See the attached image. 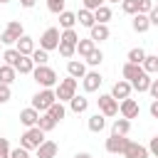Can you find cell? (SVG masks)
<instances>
[{"label": "cell", "mask_w": 158, "mask_h": 158, "mask_svg": "<svg viewBox=\"0 0 158 158\" xmlns=\"http://www.w3.org/2000/svg\"><path fill=\"white\" fill-rule=\"evenodd\" d=\"M32 79H35L42 89H52V86H57V84H59L57 72H54L52 67H47V64H37V67H35V72H32Z\"/></svg>", "instance_id": "1"}, {"label": "cell", "mask_w": 158, "mask_h": 158, "mask_svg": "<svg viewBox=\"0 0 158 158\" xmlns=\"http://www.w3.org/2000/svg\"><path fill=\"white\" fill-rule=\"evenodd\" d=\"M44 141H47V138H44V131H42L40 126H32V128H27V131L20 136V146L27 148V151H37Z\"/></svg>", "instance_id": "2"}, {"label": "cell", "mask_w": 158, "mask_h": 158, "mask_svg": "<svg viewBox=\"0 0 158 158\" xmlns=\"http://www.w3.org/2000/svg\"><path fill=\"white\" fill-rule=\"evenodd\" d=\"M54 101H59L54 89H40V91L32 96V104H30V106H35L40 114H44V111H47V109H49Z\"/></svg>", "instance_id": "3"}, {"label": "cell", "mask_w": 158, "mask_h": 158, "mask_svg": "<svg viewBox=\"0 0 158 158\" xmlns=\"http://www.w3.org/2000/svg\"><path fill=\"white\" fill-rule=\"evenodd\" d=\"M22 35H25V27H22V22H20V20H12V22H7V27L2 30V35H0V42H2V44H7V47H15V42H17Z\"/></svg>", "instance_id": "4"}, {"label": "cell", "mask_w": 158, "mask_h": 158, "mask_svg": "<svg viewBox=\"0 0 158 158\" xmlns=\"http://www.w3.org/2000/svg\"><path fill=\"white\" fill-rule=\"evenodd\" d=\"M77 89H79V79H74V77L59 79V84L54 86V91H57V99H59V101H72V96L77 94Z\"/></svg>", "instance_id": "5"}, {"label": "cell", "mask_w": 158, "mask_h": 158, "mask_svg": "<svg viewBox=\"0 0 158 158\" xmlns=\"http://www.w3.org/2000/svg\"><path fill=\"white\" fill-rule=\"evenodd\" d=\"M59 40H62L59 27H47V30L42 32V37H40V47H42V49H47V52H52V49H57V47H59Z\"/></svg>", "instance_id": "6"}, {"label": "cell", "mask_w": 158, "mask_h": 158, "mask_svg": "<svg viewBox=\"0 0 158 158\" xmlns=\"http://www.w3.org/2000/svg\"><path fill=\"white\" fill-rule=\"evenodd\" d=\"M96 104H99V111H101L106 118H111V116H116V114H118V101H116L111 94H99Z\"/></svg>", "instance_id": "7"}, {"label": "cell", "mask_w": 158, "mask_h": 158, "mask_svg": "<svg viewBox=\"0 0 158 158\" xmlns=\"http://www.w3.org/2000/svg\"><path fill=\"white\" fill-rule=\"evenodd\" d=\"M128 141L131 138H126V136H116V133H111L109 138H106V143H104V148H106V153H111V156H123V151H126V146H128Z\"/></svg>", "instance_id": "8"}, {"label": "cell", "mask_w": 158, "mask_h": 158, "mask_svg": "<svg viewBox=\"0 0 158 158\" xmlns=\"http://www.w3.org/2000/svg\"><path fill=\"white\" fill-rule=\"evenodd\" d=\"M118 114H121L123 118H128V121H131V118H136V116L141 114V106H138V101H136V99H131V96H128V99L118 101Z\"/></svg>", "instance_id": "9"}, {"label": "cell", "mask_w": 158, "mask_h": 158, "mask_svg": "<svg viewBox=\"0 0 158 158\" xmlns=\"http://www.w3.org/2000/svg\"><path fill=\"white\" fill-rule=\"evenodd\" d=\"M101 81H104V77H101V74L94 69V72H86V74H84V79H81V86H84V91H86V94H91V91H99Z\"/></svg>", "instance_id": "10"}, {"label": "cell", "mask_w": 158, "mask_h": 158, "mask_svg": "<svg viewBox=\"0 0 158 158\" xmlns=\"http://www.w3.org/2000/svg\"><path fill=\"white\" fill-rule=\"evenodd\" d=\"M131 91H133V86H131V81H126V79H118V81L111 86V96H114L116 101H118V99H121V101L128 99Z\"/></svg>", "instance_id": "11"}, {"label": "cell", "mask_w": 158, "mask_h": 158, "mask_svg": "<svg viewBox=\"0 0 158 158\" xmlns=\"http://www.w3.org/2000/svg\"><path fill=\"white\" fill-rule=\"evenodd\" d=\"M148 156H151L148 146H141V143H136V141H128V146H126V151H123V158H148Z\"/></svg>", "instance_id": "12"}, {"label": "cell", "mask_w": 158, "mask_h": 158, "mask_svg": "<svg viewBox=\"0 0 158 158\" xmlns=\"http://www.w3.org/2000/svg\"><path fill=\"white\" fill-rule=\"evenodd\" d=\"M121 74H123V79H126V81H131V84H133L136 79H141V77L146 74V69H143L141 64H131V62H126V64H123V69H121Z\"/></svg>", "instance_id": "13"}, {"label": "cell", "mask_w": 158, "mask_h": 158, "mask_svg": "<svg viewBox=\"0 0 158 158\" xmlns=\"http://www.w3.org/2000/svg\"><path fill=\"white\" fill-rule=\"evenodd\" d=\"M37 121H40V111H37L35 106H27V109H22V111H20V123H22L25 128L37 126Z\"/></svg>", "instance_id": "14"}, {"label": "cell", "mask_w": 158, "mask_h": 158, "mask_svg": "<svg viewBox=\"0 0 158 158\" xmlns=\"http://www.w3.org/2000/svg\"><path fill=\"white\" fill-rule=\"evenodd\" d=\"M131 27H133V32H138V35L148 32V30H151V20H148V15H146V12H136L133 20H131Z\"/></svg>", "instance_id": "15"}, {"label": "cell", "mask_w": 158, "mask_h": 158, "mask_svg": "<svg viewBox=\"0 0 158 158\" xmlns=\"http://www.w3.org/2000/svg\"><path fill=\"white\" fill-rule=\"evenodd\" d=\"M67 74L74 77V79H84V74H86V62H81V59H69V62H67Z\"/></svg>", "instance_id": "16"}, {"label": "cell", "mask_w": 158, "mask_h": 158, "mask_svg": "<svg viewBox=\"0 0 158 158\" xmlns=\"http://www.w3.org/2000/svg\"><path fill=\"white\" fill-rule=\"evenodd\" d=\"M89 37H91L94 42H106V40L111 37V30H109V25H101V22H96V25L89 30Z\"/></svg>", "instance_id": "17"}, {"label": "cell", "mask_w": 158, "mask_h": 158, "mask_svg": "<svg viewBox=\"0 0 158 158\" xmlns=\"http://www.w3.org/2000/svg\"><path fill=\"white\" fill-rule=\"evenodd\" d=\"M86 126H89L91 133H101V131L106 128V116H104L101 111H96V114L89 116V123H86Z\"/></svg>", "instance_id": "18"}, {"label": "cell", "mask_w": 158, "mask_h": 158, "mask_svg": "<svg viewBox=\"0 0 158 158\" xmlns=\"http://www.w3.org/2000/svg\"><path fill=\"white\" fill-rule=\"evenodd\" d=\"M77 22H79L81 27H86V30H91V27L96 25V17H94V10H86V7H81V10L77 12Z\"/></svg>", "instance_id": "19"}, {"label": "cell", "mask_w": 158, "mask_h": 158, "mask_svg": "<svg viewBox=\"0 0 158 158\" xmlns=\"http://www.w3.org/2000/svg\"><path fill=\"white\" fill-rule=\"evenodd\" d=\"M15 47H17V52H20V54H27V57L37 49V47H35V40H32L30 35H22V37L15 42Z\"/></svg>", "instance_id": "20"}, {"label": "cell", "mask_w": 158, "mask_h": 158, "mask_svg": "<svg viewBox=\"0 0 158 158\" xmlns=\"http://www.w3.org/2000/svg\"><path fill=\"white\" fill-rule=\"evenodd\" d=\"M57 151H59V146H57L54 141H44V143L37 148V158H54Z\"/></svg>", "instance_id": "21"}, {"label": "cell", "mask_w": 158, "mask_h": 158, "mask_svg": "<svg viewBox=\"0 0 158 158\" xmlns=\"http://www.w3.org/2000/svg\"><path fill=\"white\" fill-rule=\"evenodd\" d=\"M15 79H17V69L2 62L0 64V84H12Z\"/></svg>", "instance_id": "22"}, {"label": "cell", "mask_w": 158, "mask_h": 158, "mask_svg": "<svg viewBox=\"0 0 158 158\" xmlns=\"http://www.w3.org/2000/svg\"><path fill=\"white\" fill-rule=\"evenodd\" d=\"M94 47H96V42H94L91 37H86V40H79V42H77V54L86 59V57L94 52Z\"/></svg>", "instance_id": "23"}, {"label": "cell", "mask_w": 158, "mask_h": 158, "mask_svg": "<svg viewBox=\"0 0 158 158\" xmlns=\"http://www.w3.org/2000/svg\"><path fill=\"white\" fill-rule=\"evenodd\" d=\"M69 109H72L74 114H84V111L89 109V99H86V96L74 94V96H72V101H69Z\"/></svg>", "instance_id": "24"}, {"label": "cell", "mask_w": 158, "mask_h": 158, "mask_svg": "<svg viewBox=\"0 0 158 158\" xmlns=\"http://www.w3.org/2000/svg\"><path fill=\"white\" fill-rule=\"evenodd\" d=\"M128 131H131V121L123 118V116L111 123V133H116V136H128Z\"/></svg>", "instance_id": "25"}, {"label": "cell", "mask_w": 158, "mask_h": 158, "mask_svg": "<svg viewBox=\"0 0 158 158\" xmlns=\"http://www.w3.org/2000/svg\"><path fill=\"white\" fill-rule=\"evenodd\" d=\"M74 25H77V12H69V10L59 12V27L62 30H72Z\"/></svg>", "instance_id": "26"}, {"label": "cell", "mask_w": 158, "mask_h": 158, "mask_svg": "<svg viewBox=\"0 0 158 158\" xmlns=\"http://www.w3.org/2000/svg\"><path fill=\"white\" fill-rule=\"evenodd\" d=\"M35 67H37V64H35V62H32V57H27V54H22V57H20V62H17V67H15V69H17V72H20V74H32V72H35Z\"/></svg>", "instance_id": "27"}, {"label": "cell", "mask_w": 158, "mask_h": 158, "mask_svg": "<svg viewBox=\"0 0 158 158\" xmlns=\"http://www.w3.org/2000/svg\"><path fill=\"white\" fill-rule=\"evenodd\" d=\"M47 114H49V116H52V118H54V121L59 123V121H62V118L67 116V109H64V101H54V104H52V106L47 109Z\"/></svg>", "instance_id": "28"}, {"label": "cell", "mask_w": 158, "mask_h": 158, "mask_svg": "<svg viewBox=\"0 0 158 158\" xmlns=\"http://www.w3.org/2000/svg\"><path fill=\"white\" fill-rule=\"evenodd\" d=\"M94 17H96V22L109 25V20L114 17V12H111V7H109V5H101L99 10H94Z\"/></svg>", "instance_id": "29"}, {"label": "cell", "mask_w": 158, "mask_h": 158, "mask_svg": "<svg viewBox=\"0 0 158 158\" xmlns=\"http://www.w3.org/2000/svg\"><path fill=\"white\" fill-rule=\"evenodd\" d=\"M20 52H17V47H7L5 49V54H2V59H5V64H10V67H17V62H20Z\"/></svg>", "instance_id": "30"}, {"label": "cell", "mask_w": 158, "mask_h": 158, "mask_svg": "<svg viewBox=\"0 0 158 158\" xmlns=\"http://www.w3.org/2000/svg\"><path fill=\"white\" fill-rule=\"evenodd\" d=\"M148 74H158V54H146L143 64H141Z\"/></svg>", "instance_id": "31"}, {"label": "cell", "mask_w": 158, "mask_h": 158, "mask_svg": "<svg viewBox=\"0 0 158 158\" xmlns=\"http://www.w3.org/2000/svg\"><path fill=\"white\" fill-rule=\"evenodd\" d=\"M131 64H143V59H146V49L143 47H133L131 52H128V57H126Z\"/></svg>", "instance_id": "32"}, {"label": "cell", "mask_w": 158, "mask_h": 158, "mask_svg": "<svg viewBox=\"0 0 158 158\" xmlns=\"http://www.w3.org/2000/svg\"><path fill=\"white\" fill-rule=\"evenodd\" d=\"M37 126H40V128L47 133V131H52V128L57 126V121H54V118H52V116L44 111V114H40V121H37Z\"/></svg>", "instance_id": "33"}, {"label": "cell", "mask_w": 158, "mask_h": 158, "mask_svg": "<svg viewBox=\"0 0 158 158\" xmlns=\"http://www.w3.org/2000/svg\"><path fill=\"white\" fill-rule=\"evenodd\" d=\"M79 40H81V37L77 35V30H74V27H72V30H62V40H59V42H67V44H74V47H77V42H79Z\"/></svg>", "instance_id": "34"}, {"label": "cell", "mask_w": 158, "mask_h": 158, "mask_svg": "<svg viewBox=\"0 0 158 158\" xmlns=\"http://www.w3.org/2000/svg\"><path fill=\"white\" fill-rule=\"evenodd\" d=\"M30 57H32V62H35V64H47V62H49V52H47V49H42V47H37Z\"/></svg>", "instance_id": "35"}, {"label": "cell", "mask_w": 158, "mask_h": 158, "mask_svg": "<svg viewBox=\"0 0 158 158\" xmlns=\"http://www.w3.org/2000/svg\"><path fill=\"white\" fill-rule=\"evenodd\" d=\"M84 62H86L89 67H99V64L104 62V52H101L99 47H94V52H91V54H89V57H86Z\"/></svg>", "instance_id": "36"}, {"label": "cell", "mask_w": 158, "mask_h": 158, "mask_svg": "<svg viewBox=\"0 0 158 158\" xmlns=\"http://www.w3.org/2000/svg\"><path fill=\"white\" fill-rule=\"evenodd\" d=\"M57 49H59V54H62L64 59H72V57L77 54V47H74V44H67V42H59Z\"/></svg>", "instance_id": "37"}, {"label": "cell", "mask_w": 158, "mask_h": 158, "mask_svg": "<svg viewBox=\"0 0 158 158\" xmlns=\"http://www.w3.org/2000/svg\"><path fill=\"white\" fill-rule=\"evenodd\" d=\"M64 5H67V0H47V10H49L52 15L64 12Z\"/></svg>", "instance_id": "38"}, {"label": "cell", "mask_w": 158, "mask_h": 158, "mask_svg": "<svg viewBox=\"0 0 158 158\" xmlns=\"http://www.w3.org/2000/svg\"><path fill=\"white\" fill-rule=\"evenodd\" d=\"M121 10L133 17V15L138 12V0H123V2H121Z\"/></svg>", "instance_id": "39"}, {"label": "cell", "mask_w": 158, "mask_h": 158, "mask_svg": "<svg viewBox=\"0 0 158 158\" xmlns=\"http://www.w3.org/2000/svg\"><path fill=\"white\" fill-rule=\"evenodd\" d=\"M12 148H10V141L7 138H0V158H10Z\"/></svg>", "instance_id": "40"}, {"label": "cell", "mask_w": 158, "mask_h": 158, "mask_svg": "<svg viewBox=\"0 0 158 158\" xmlns=\"http://www.w3.org/2000/svg\"><path fill=\"white\" fill-rule=\"evenodd\" d=\"M101 5H106V0H81V7L86 10H99Z\"/></svg>", "instance_id": "41"}, {"label": "cell", "mask_w": 158, "mask_h": 158, "mask_svg": "<svg viewBox=\"0 0 158 158\" xmlns=\"http://www.w3.org/2000/svg\"><path fill=\"white\" fill-rule=\"evenodd\" d=\"M10 96H12L10 84H0V104H7V101H10Z\"/></svg>", "instance_id": "42"}, {"label": "cell", "mask_w": 158, "mask_h": 158, "mask_svg": "<svg viewBox=\"0 0 158 158\" xmlns=\"http://www.w3.org/2000/svg\"><path fill=\"white\" fill-rule=\"evenodd\" d=\"M153 7H156V2H153V0H138V12H146V15H148Z\"/></svg>", "instance_id": "43"}, {"label": "cell", "mask_w": 158, "mask_h": 158, "mask_svg": "<svg viewBox=\"0 0 158 158\" xmlns=\"http://www.w3.org/2000/svg\"><path fill=\"white\" fill-rule=\"evenodd\" d=\"M10 158H30V151H27V148H22V146H17V148H12Z\"/></svg>", "instance_id": "44"}, {"label": "cell", "mask_w": 158, "mask_h": 158, "mask_svg": "<svg viewBox=\"0 0 158 158\" xmlns=\"http://www.w3.org/2000/svg\"><path fill=\"white\" fill-rule=\"evenodd\" d=\"M148 151H151L153 158H158V136H153V138L148 141Z\"/></svg>", "instance_id": "45"}, {"label": "cell", "mask_w": 158, "mask_h": 158, "mask_svg": "<svg viewBox=\"0 0 158 158\" xmlns=\"http://www.w3.org/2000/svg\"><path fill=\"white\" fill-rule=\"evenodd\" d=\"M148 20H151V27H158V7H153L148 12Z\"/></svg>", "instance_id": "46"}, {"label": "cell", "mask_w": 158, "mask_h": 158, "mask_svg": "<svg viewBox=\"0 0 158 158\" xmlns=\"http://www.w3.org/2000/svg\"><path fill=\"white\" fill-rule=\"evenodd\" d=\"M148 94H151L153 99H158V77H156V79L151 81V89H148Z\"/></svg>", "instance_id": "47"}, {"label": "cell", "mask_w": 158, "mask_h": 158, "mask_svg": "<svg viewBox=\"0 0 158 158\" xmlns=\"http://www.w3.org/2000/svg\"><path fill=\"white\" fill-rule=\"evenodd\" d=\"M148 111H151V116H153V118H158V99H153V101H151V109H148Z\"/></svg>", "instance_id": "48"}, {"label": "cell", "mask_w": 158, "mask_h": 158, "mask_svg": "<svg viewBox=\"0 0 158 158\" xmlns=\"http://www.w3.org/2000/svg\"><path fill=\"white\" fill-rule=\"evenodd\" d=\"M35 2H37V0H20V5H22L25 10H30V7H35Z\"/></svg>", "instance_id": "49"}, {"label": "cell", "mask_w": 158, "mask_h": 158, "mask_svg": "<svg viewBox=\"0 0 158 158\" xmlns=\"http://www.w3.org/2000/svg\"><path fill=\"white\" fill-rule=\"evenodd\" d=\"M74 158H91V153H86V151H81V153H74Z\"/></svg>", "instance_id": "50"}, {"label": "cell", "mask_w": 158, "mask_h": 158, "mask_svg": "<svg viewBox=\"0 0 158 158\" xmlns=\"http://www.w3.org/2000/svg\"><path fill=\"white\" fill-rule=\"evenodd\" d=\"M106 2H114V5H116V2H123V0H106Z\"/></svg>", "instance_id": "51"}, {"label": "cell", "mask_w": 158, "mask_h": 158, "mask_svg": "<svg viewBox=\"0 0 158 158\" xmlns=\"http://www.w3.org/2000/svg\"><path fill=\"white\" fill-rule=\"evenodd\" d=\"M5 2H10V0H0V5H5Z\"/></svg>", "instance_id": "52"}, {"label": "cell", "mask_w": 158, "mask_h": 158, "mask_svg": "<svg viewBox=\"0 0 158 158\" xmlns=\"http://www.w3.org/2000/svg\"><path fill=\"white\" fill-rule=\"evenodd\" d=\"M156 7H158V2H156Z\"/></svg>", "instance_id": "53"}]
</instances>
